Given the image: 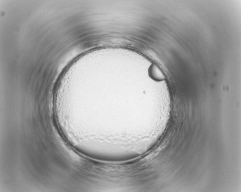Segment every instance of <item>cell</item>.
<instances>
[{"instance_id": "1", "label": "cell", "mask_w": 241, "mask_h": 192, "mask_svg": "<svg viewBox=\"0 0 241 192\" xmlns=\"http://www.w3.org/2000/svg\"><path fill=\"white\" fill-rule=\"evenodd\" d=\"M152 72H153V75L154 76L155 78L158 80H162L164 79V76L163 74L160 71L157 67L154 66L152 68Z\"/></svg>"}]
</instances>
